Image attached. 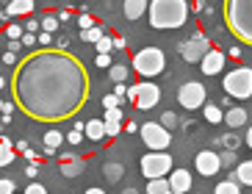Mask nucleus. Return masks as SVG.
Returning <instances> with one entry per match:
<instances>
[{
    "instance_id": "nucleus-1",
    "label": "nucleus",
    "mask_w": 252,
    "mask_h": 194,
    "mask_svg": "<svg viewBox=\"0 0 252 194\" xmlns=\"http://www.w3.org/2000/svg\"><path fill=\"white\" fill-rule=\"evenodd\" d=\"M86 72L64 53H36L20 64L14 78L17 105L39 122H59L83 103Z\"/></svg>"
},
{
    "instance_id": "nucleus-2",
    "label": "nucleus",
    "mask_w": 252,
    "mask_h": 194,
    "mask_svg": "<svg viewBox=\"0 0 252 194\" xmlns=\"http://www.w3.org/2000/svg\"><path fill=\"white\" fill-rule=\"evenodd\" d=\"M150 25L158 31L183 28L189 20V3L186 0H150L147 3Z\"/></svg>"
},
{
    "instance_id": "nucleus-3",
    "label": "nucleus",
    "mask_w": 252,
    "mask_h": 194,
    "mask_svg": "<svg viewBox=\"0 0 252 194\" xmlns=\"http://www.w3.org/2000/svg\"><path fill=\"white\" fill-rule=\"evenodd\" d=\"M133 69L144 78H156L166 69V56L158 47H144V50L133 53Z\"/></svg>"
},
{
    "instance_id": "nucleus-4",
    "label": "nucleus",
    "mask_w": 252,
    "mask_h": 194,
    "mask_svg": "<svg viewBox=\"0 0 252 194\" xmlns=\"http://www.w3.org/2000/svg\"><path fill=\"white\" fill-rule=\"evenodd\" d=\"M222 89L236 100L252 97V69L250 67H236L222 78Z\"/></svg>"
},
{
    "instance_id": "nucleus-5",
    "label": "nucleus",
    "mask_w": 252,
    "mask_h": 194,
    "mask_svg": "<svg viewBox=\"0 0 252 194\" xmlns=\"http://www.w3.org/2000/svg\"><path fill=\"white\" fill-rule=\"evenodd\" d=\"M172 164H175V161H172L169 153H153V150H150L147 156H141L139 169L147 180H153V178H166L172 172Z\"/></svg>"
},
{
    "instance_id": "nucleus-6",
    "label": "nucleus",
    "mask_w": 252,
    "mask_h": 194,
    "mask_svg": "<svg viewBox=\"0 0 252 194\" xmlns=\"http://www.w3.org/2000/svg\"><path fill=\"white\" fill-rule=\"evenodd\" d=\"M139 133H141V142L147 144L153 153H166V147L172 144V133L161 122H144L139 128Z\"/></svg>"
},
{
    "instance_id": "nucleus-7",
    "label": "nucleus",
    "mask_w": 252,
    "mask_h": 194,
    "mask_svg": "<svg viewBox=\"0 0 252 194\" xmlns=\"http://www.w3.org/2000/svg\"><path fill=\"white\" fill-rule=\"evenodd\" d=\"M205 97H208V92H205V86H202L200 81H189L178 89V103L183 105L186 111L202 108V105H205Z\"/></svg>"
},
{
    "instance_id": "nucleus-8",
    "label": "nucleus",
    "mask_w": 252,
    "mask_h": 194,
    "mask_svg": "<svg viewBox=\"0 0 252 194\" xmlns=\"http://www.w3.org/2000/svg\"><path fill=\"white\" fill-rule=\"evenodd\" d=\"M158 100H161V89H158V83H153V81L136 83V100H133L136 108L150 111V108H156V105H158Z\"/></svg>"
},
{
    "instance_id": "nucleus-9",
    "label": "nucleus",
    "mask_w": 252,
    "mask_h": 194,
    "mask_svg": "<svg viewBox=\"0 0 252 194\" xmlns=\"http://www.w3.org/2000/svg\"><path fill=\"white\" fill-rule=\"evenodd\" d=\"M208 50H211V42H208L202 33H194L189 42H183V45H180V59L189 61V64H197V61H200Z\"/></svg>"
},
{
    "instance_id": "nucleus-10",
    "label": "nucleus",
    "mask_w": 252,
    "mask_h": 194,
    "mask_svg": "<svg viewBox=\"0 0 252 194\" xmlns=\"http://www.w3.org/2000/svg\"><path fill=\"white\" fill-rule=\"evenodd\" d=\"M194 164H197V172H200V175H205V178H211V175H216V172L222 169L219 153H214V150H202L200 156L194 158Z\"/></svg>"
},
{
    "instance_id": "nucleus-11",
    "label": "nucleus",
    "mask_w": 252,
    "mask_h": 194,
    "mask_svg": "<svg viewBox=\"0 0 252 194\" xmlns=\"http://www.w3.org/2000/svg\"><path fill=\"white\" fill-rule=\"evenodd\" d=\"M224 61H227V56H224L222 50H214V47H211V50L200 59L202 75H219L224 69Z\"/></svg>"
},
{
    "instance_id": "nucleus-12",
    "label": "nucleus",
    "mask_w": 252,
    "mask_h": 194,
    "mask_svg": "<svg viewBox=\"0 0 252 194\" xmlns=\"http://www.w3.org/2000/svg\"><path fill=\"white\" fill-rule=\"evenodd\" d=\"M194 186L191 172L189 169H172L169 172V192L172 194H189Z\"/></svg>"
},
{
    "instance_id": "nucleus-13",
    "label": "nucleus",
    "mask_w": 252,
    "mask_h": 194,
    "mask_svg": "<svg viewBox=\"0 0 252 194\" xmlns=\"http://www.w3.org/2000/svg\"><path fill=\"white\" fill-rule=\"evenodd\" d=\"M147 3L150 0H125V3H122V14H125V20H141L144 11H147Z\"/></svg>"
},
{
    "instance_id": "nucleus-14",
    "label": "nucleus",
    "mask_w": 252,
    "mask_h": 194,
    "mask_svg": "<svg viewBox=\"0 0 252 194\" xmlns=\"http://www.w3.org/2000/svg\"><path fill=\"white\" fill-rule=\"evenodd\" d=\"M230 180L244 183V186H252V158L250 161H238V166L230 172Z\"/></svg>"
},
{
    "instance_id": "nucleus-15",
    "label": "nucleus",
    "mask_w": 252,
    "mask_h": 194,
    "mask_svg": "<svg viewBox=\"0 0 252 194\" xmlns=\"http://www.w3.org/2000/svg\"><path fill=\"white\" fill-rule=\"evenodd\" d=\"M31 11H33V0H11V3H6L8 17H25Z\"/></svg>"
},
{
    "instance_id": "nucleus-16",
    "label": "nucleus",
    "mask_w": 252,
    "mask_h": 194,
    "mask_svg": "<svg viewBox=\"0 0 252 194\" xmlns=\"http://www.w3.org/2000/svg\"><path fill=\"white\" fill-rule=\"evenodd\" d=\"M222 122H227L230 130H236V128H244V125H247V108H241V105H238V108H230V111L224 114V120H222Z\"/></svg>"
},
{
    "instance_id": "nucleus-17",
    "label": "nucleus",
    "mask_w": 252,
    "mask_h": 194,
    "mask_svg": "<svg viewBox=\"0 0 252 194\" xmlns=\"http://www.w3.org/2000/svg\"><path fill=\"white\" fill-rule=\"evenodd\" d=\"M83 133H86V139H89V142H100V139H105L103 120H89L86 125H83Z\"/></svg>"
},
{
    "instance_id": "nucleus-18",
    "label": "nucleus",
    "mask_w": 252,
    "mask_h": 194,
    "mask_svg": "<svg viewBox=\"0 0 252 194\" xmlns=\"http://www.w3.org/2000/svg\"><path fill=\"white\" fill-rule=\"evenodd\" d=\"M81 172H83L81 158H64V164H61V175H64V178H78Z\"/></svg>"
},
{
    "instance_id": "nucleus-19",
    "label": "nucleus",
    "mask_w": 252,
    "mask_h": 194,
    "mask_svg": "<svg viewBox=\"0 0 252 194\" xmlns=\"http://www.w3.org/2000/svg\"><path fill=\"white\" fill-rule=\"evenodd\" d=\"M202 117H205L211 125H219V122L224 120V111L216 103H205V105H202Z\"/></svg>"
},
{
    "instance_id": "nucleus-20",
    "label": "nucleus",
    "mask_w": 252,
    "mask_h": 194,
    "mask_svg": "<svg viewBox=\"0 0 252 194\" xmlns=\"http://www.w3.org/2000/svg\"><path fill=\"white\" fill-rule=\"evenodd\" d=\"M61 144H64V136H61L59 130H47V133H45V153H47V156H53Z\"/></svg>"
},
{
    "instance_id": "nucleus-21",
    "label": "nucleus",
    "mask_w": 252,
    "mask_h": 194,
    "mask_svg": "<svg viewBox=\"0 0 252 194\" xmlns=\"http://www.w3.org/2000/svg\"><path fill=\"white\" fill-rule=\"evenodd\" d=\"M103 175H105V180L117 183V180H122V175H125V166L117 164V161H108V164H103Z\"/></svg>"
},
{
    "instance_id": "nucleus-22",
    "label": "nucleus",
    "mask_w": 252,
    "mask_h": 194,
    "mask_svg": "<svg viewBox=\"0 0 252 194\" xmlns=\"http://www.w3.org/2000/svg\"><path fill=\"white\" fill-rule=\"evenodd\" d=\"M14 161V150H11V142H8L6 136H0V169L8 166Z\"/></svg>"
},
{
    "instance_id": "nucleus-23",
    "label": "nucleus",
    "mask_w": 252,
    "mask_h": 194,
    "mask_svg": "<svg viewBox=\"0 0 252 194\" xmlns=\"http://www.w3.org/2000/svg\"><path fill=\"white\" fill-rule=\"evenodd\" d=\"M147 194H163V192H169V180L166 178H153V180H147Z\"/></svg>"
},
{
    "instance_id": "nucleus-24",
    "label": "nucleus",
    "mask_w": 252,
    "mask_h": 194,
    "mask_svg": "<svg viewBox=\"0 0 252 194\" xmlns=\"http://www.w3.org/2000/svg\"><path fill=\"white\" fill-rule=\"evenodd\" d=\"M108 78H111L114 83H125L127 81V67L125 64H111V67H108Z\"/></svg>"
},
{
    "instance_id": "nucleus-25",
    "label": "nucleus",
    "mask_w": 252,
    "mask_h": 194,
    "mask_svg": "<svg viewBox=\"0 0 252 194\" xmlns=\"http://www.w3.org/2000/svg\"><path fill=\"white\" fill-rule=\"evenodd\" d=\"M214 194H241V186H238L236 180H222V183H219V186L214 189Z\"/></svg>"
},
{
    "instance_id": "nucleus-26",
    "label": "nucleus",
    "mask_w": 252,
    "mask_h": 194,
    "mask_svg": "<svg viewBox=\"0 0 252 194\" xmlns=\"http://www.w3.org/2000/svg\"><path fill=\"white\" fill-rule=\"evenodd\" d=\"M103 33H105V31H103V25H92V28H86V31H81V39H83V42H97V39H100V36H103Z\"/></svg>"
},
{
    "instance_id": "nucleus-27",
    "label": "nucleus",
    "mask_w": 252,
    "mask_h": 194,
    "mask_svg": "<svg viewBox=\"0 0 252 194\" xmlns=\"http://www.w3.org/2000/svg\"><path fill=\"white\" fill-rule=\"evenodd\" d=\"M97 45V53H111L114 50V36H108V33H103V36L94 42Z\"/></svg>"
},
{
    "instance_id": "nucleus-28",
    "label": "nucleus",
    "mask_w": 252,
    "mask_h": 194,
    "mask_svg": "<svg viewBox=\"0 0 252 194\" xmlns=\"http://www.w3.org/2000/svg\"><path fill=\"white\" fill-rule=\"evenodd\" d=\"M158 122H161L166 130H172V128H178V114H175V111H163Z\"/></svg>"
},
{
    "instance_id": "nucleus-29",
    "label": "nucleus",
    "mask_w": 252,
    "mask_h": 194,
    "mask_svg": "<svg viewBox=\"0 0 252 194\" xmlns=\"http://www.w3.org/2000/svg\"><path fill=\"white\" fill-rule=\"evenodd\" d=\"M103 128H105V136H119L122 122H119V120H103Z\"/></svg>"
},
{
    "instance_id": "nucleus-30",
    "label": "nucleus",
    "mask_w": 252,
    "mask_h": 194,
    "mask_svg": "<svg viewBox=\"0 0 252 194\" xmlns=\"http://www.w3.org/2000/svg\"><path fill=\"white\" fill-rule=\"evenodd\" d=\"M216 144H224L227 150H238V144H241V142H238L233 133H224V136H219V139H216Z\"/></svg>"
},
{
    "instance_id": "nucleus-31",
    "label": "nucleus",
    "mask_w": 252,
    "mask_h": 194,
    "mask_svg": "<svg viewBox=\"0 0 252 194\" xmlns=\"http://www.w3.org/2000/svg\"><path fill=\"white\" fill-rule=\"evenodd\" d=\"M39 28L45 31V33H53V31H59V20H56V17H45V20H42V23H39Z\"/></svg>"
},
{
    "instance_id": "nucleus-32",
    "label": "nucleus",
    "mask_w": 252,
    "mask_h": 194,
    "mask_svg": "<svg viewBox=\"0 0 252 194\" xmlns=\"http://www.w3.org/2000/svg\"><path fill=\"white\" fill-rule=\"evenodd\" d=\"M23 33H25V28H23V25H17V23L6 25V36H8V39H20Z\"/></svg>"
},
{
    "instance_id": "nucleus-33",
    "label": "nucleus",
    "mask_w": 252,
    "mask_h": 194,
    "mask_svg": "<svg viewBox=\"0 0 252 194\" xmlns=\"http://www.w3.org/2000/svg\"><path fill=\"white\" fill-rule=\"evenodd\" d=\"M219 161H222V166H233L236 164V150H224V153H219Z\"/></svg>"
},
{
    "instance_id": "nucleus-34",
    "label": "nucleus",
    "mask_w": 252,
    "mask_h": 194,
    "mask_svg": "<svg viewBox=\"0 0 252 194\" xmlns=\"http://www.w3.org/2000/svg\"><path fill=\"white\" fill-rule=\"evenodd\" d=\"M94 64H97V67H103V69H108V67L114 64V61H111V53H97Z\"/></svg>"
},
{
    "instance_id": "nucleus-35",
    "label": "nucleus",
    "mask_w": 252,
    "mask_h": 194,
    "mask_svg": "<svg viewBox=\"0 0 252 194\" xmlns=\"http://www.w3.org/2000/svg\"><path fill=\"white\" fill-rule=\"evenodd\" d=\"M103 105H105V108H122V100H119L117 95H105L103 97Z\"/></svg>"
},
{
    "instance_id": "nucleus-36",
    "label": "nucleus",
    "mask_w": 252,
    "mask_h": 194,
    "mask_svg": "<svg viewBox=\"0 0 252 194\" xmlns=\"http://www.w3.org/2000/svg\"><path fill=\"white\" fill-rule=\"evenodd\" d=\"M92 25H94V20H92V14H86V11H83V14L78 17V28H81V31H86V28H92Z\"/></svg>"
},
{
    "instance_id": "nucleus-37",
    "label": "nucleus",
    "mask_w": 252,
    "mask_h": 194,
    "mask_svg": "<svg viewBox=\"0 0 252 194\" xmlns=\"http://www.w3.org/2000/svg\"><path fill=\"white\" fill-rule=\"evenodd\" d=\"M0 194H14V180L0 178Z\"/></svg>"
},
{
    "instance_id": "nucleus-38",
    "label": "nucleus",
    "mask_w": 252,
    "mask_h": 194,
    "mask_svg": "<svg viewBox=\"0 0 252 194\" xmlns=\"http://www.w3.org/2000/svg\"><path fill=\"white\" fill-rule=\"evenodd\" d=\"M25 194H47V189L39 186L36 180H31V186H25Z\"/></svg>"
},
{
    "instance_id": "nucleus-39",
    "label": "nucleus",
    "mask_w": 252,
    "mask_h": 194,
    "mask_svg": "<svg viewBox=\"0 0 252 194\" xmlns=\"http://www.w3.org/2000/svg\"><path fill=\"white\" fill-rule=\"evenodd\" d=\"M105 120H119L122 122V108H105Z\"/></svg>"
},
{
    "instance_id": "nucleus-40",
    "label": "nucleus",
    "mask_w": 252,
    "mask_h": 194,
    "mask_svg": "<svg viewBox=\"0 0 252 194\" xmlns=\"http://www.w3.org/2000/svg\"><path fill=\"white\" fill-rule=\"evenodd\" d=\"M67 142H69V144H75V147H78V144L83 142V133H81V130H72V133L67 136Z\"/></svg>"
},
{
    "instance_id": "nucleus-41",
    "label": "nucleus",
    "mask_w": 252,
    "mask_h": 194,
    "mask_svg": "<svg viewBox=\"0 0 252 194\" xmlns=\"http://www.w3.org/2000/svg\"><path fill=\"white\" fill-rule=\"evenodd\" d=\"M111 95H117L119 100H125V95H127V86H125V83H117V86H114V92H111Z\"/></svg>"
},
{
    "instance_id": "nucleus-42",
    "label": "nucleus",
    "mask_w": 252,
    "mask_h": 194,
    "mask_svg": "<svg viewBox=\"0 0 252 194\" xmlns=\"http://www.w3.org/2000/svg\"><path fill=\"white\" fill-rule=\"evenodd\" d=\"M25 31H28V33H36V31H42V28H39V20H33V17H31L28 23H25Z\"/></svg>"
},
{
    "instance_id": "nucleus-43",
    "label": "nucleus",
    "mask_w": 252,
    "mask_h": 194,
    "mask_svg": "<svg viewBox=\"0 0 252 194\" xmlns=\"http://www.w3.org/2000/svg\"><path fill=\"white\" fill-rule=\"evenodd\" d=\"M33 42H36V36H33V33H23V36H20V45H25V47H31Z\"/></svg>"
},
{
    "instance_id": "nucleus-44",
    "label": "nucleus",
    "mask_w": 252,
    "mask_h": 194,
    "mask_svg": "<svg viewBox=\"0 0 252 194\" xmlns=\"http://www.w3.org/2000/svg\"><path fill=\"white\" fill-rule=\"evenodd\" d=\"M3 64H8V67H11V64H17V53H3Z\"/></svg>"
},
{
    "instance_id": "nucleus-45",
    "label": "nucleus",
    "mask_w": 252,
    "mask_h": 194,
    "mask_svg": "<svg viewBox=\"0 0 252 194\" xmlns=\"http://www.w3.org/2000/svg\"><path fill=\"white\" fill-rule=\"evenodd\" d=\"M227 56H233V59H241L244 53H241V47H238V45H233V47H230V50H227Z\"/></svg>"
},
{
    "instance_id": "nucleus-46",
    "label": "nucleus",
    "mask_w": 252,
    "mask_h": 194,
    "mask_svg": "<svg viewBox=\"0 0 252 194\" xmlns=\"http://www.w3.org/2000/svg\"><path fill=\"white\" fill-rule=\"evenodd\" d=\"M36 172H39V166H36V164H31L28 169H25V175H28V178L33 180V178H36Z\"/></svg>"
},
{
    "instance_id": "nucleus-47",
    "label": "nucleus",
    "mask_w": 252,
    "mask_h": 194,
    "mask_svg": "<svg viewBox=\"0 0 252 194\" xmlns=\"http://www.w3.org/2000/svg\"><path fill=\"white\" fill-rule=\"evenodd\" d=\"M50 39H53V33H45V31L39 33V42H42V45H50Z\"/></svg>"
},
{
    "instance_id": "nucleus-48",
    "label": "nucleus",
    "mask_w": 252,
    "mask_h": 194,
    "mask_svg": "<svg viewBox=\"0 0 252 194\" xmlns=\"http://www.w3.org/2000/svg\"><path fill=\"white\" fill-rule=\"evenodd\" d=\"M125 45H127V42H125V39H114V50H125Z\"/></svg>"
},
{
    "instance_id": "nucleus-49",
    "label": "nucleus",
    "mask_w": 252,
    "mask_h": 194,
    "mask_svg": "<svg viewBox=\"0 0 252 194\" xmlns=\"http://www.w3.org/2000/svg\"><path fill=\"white\" fill-rule=\"evenodd\" d=\"M11 111H14V103H3V117H11Z\"/></svg>"
},
{
    "instance_id": "nucleus-50",
    "label": "nucleus",
    "mask_w": 252,
    "mask_h": 194,
    "mask_svg": "<svg viewBox=\"0 0 252 194\" xmlns=\"http://www.w3.org/2000/svg\"><path fill=\"white\" fill-rule=\"evenodd\" d=\"M20 47H23V45H20V39H11V45H8V50H11V53H20Z\"/></svg>"
},
{
    "instance_id": "nucleus-51",
    "label": "nucleus",
    "mask_w": 252,
    "mask_h": 194,
    "mask_svg": "<svg viewBox=\"0 0 252 194\" xmlns=\"http://www.w3.org/2000/svg\"><path fill=\"white\" fill-rule=\"evenodd\" d=\"M244 142H247V147L252 150V128H250V130H247V139H244Z\"/></svg>"
},
{
    "instance_id": "nucleus-52",
    "label": "nucleus",
    "mask_w": 252,
    "mask_h": 194,
    "mask_svg": "<svg viewBox=\"0 0 252 194\" xmlns=\"http://www.w3.org/2000/svg\"><path fill=\"white\" fill-rule=\"evenodd\" d=\"M86 194H105L103 189H86Z\"/></svg>"
},
{
    "instance_id": "nucleus-53",
    "label": "nucleus",
    "mask_w": 252,
    "mask_h": 194,
    "mask_svg": "<svg viewBox=\"0 0 252 194\" xmlns=\"http://www.w3.org/2000/svg\"><path fill=\"white\" fill-rule=\"evenodd\" d=\"M119 194H139V192H136V189H130V186H127V189H122V192H119Z\"/></svg>"
},
{
    "instance_id": "nucleus-54",
    "label": "nucleus",
    "mask_w": 252,
    "mask_h": 194,
    "mask_svg": "<svg viewBox=\"0 0 252 194\" xmlns=\"http://www.w3.org/2000/svg\"><path fill=\"white\" fill-rule=\"evenodd\" d=\"M3 86H6V78H0V89H3Z\"/></svg>"
},
{
    "instance_id": "nucleus-55",
    "label": "nucleus",
    "mask_w": 252,
    "mask_h": 194,
    "mask_svg": "<svg viewBox=\"0 0 252 194\" xmlns=\"http://www.w3.org/2000/svg\"><path fill=\"white\" fill-rule=\"evenodd\" d=\"M0 111H3V103H0Z\"/></svg>"
},
{
    "instance_id": "nucleus-56",
    "label": "nucleus",
    "mask_w": 252,
    "mask_h": 194,
    "mask_svg": "<svg viewBox=\"0 0 252 194\" xmlns=\"http://www.w3.org/2000/svg\"><path fill=\"white\" fill-rule=\"evenodd\" d=\"M3 3H11V0H3Z\"/></svg>"
},
{
    "instance_id": "nucleus-57",
    "label": "nucleus",
    "mask_w": 252,
    "mask_h": 194,
    "mask_svg": "<svg viewBox=\"0 0 252 194\" xmlns=\"http://www.w3.org/2000/svg\"><path fill=\"white\" fill-rule=\"evenodd\" d=\"M163 194H172V192H163Z\"/></svg>"
}]
</instances>
